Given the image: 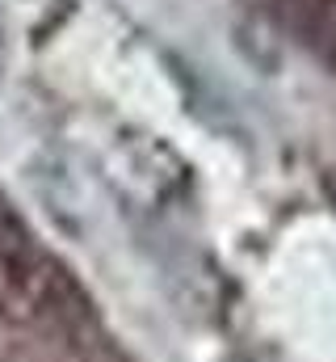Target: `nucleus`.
Instances as JSON below:
<instances>
[{
	"label": "nucleus",
	"instance_id": "1",
	"mask_svg": "<svg viewBox=\"0 0 336 362\" xmlns=\"http://www.w3.org/2000/svg\"><path fill=\"white\" fill-rule=\"evenodd\" d=\"M0 362H118V354L47 266L0 249Z\"/></svg>",
	"mask_w": 336,
	"mask_h": 362
}]
</instances>
